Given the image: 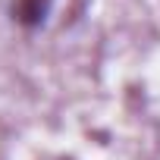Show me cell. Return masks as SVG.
<instances>
[{"mask_svg":"<svg viewBox=\"0 0 160 160\" xmlns=\"http://www.w3.org/2000/svg\"><path fill=\"white\" fill-rule=\"evenodd\" d=\"M13 13L22 25H41L47 16V0H16Z\"/></svg>","mask_w":160,"mask_h":160,"instance_id":"1","label":"cell"}]
</instances>
